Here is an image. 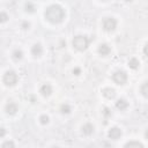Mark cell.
<instances>
[{"label":"cell","mask_w":148,"mask_h":148,"mask_svg":"<svg viewBox=\"0 0 148 148\" xmlns=\"http://www.w3.org/2000/svg\"><path fill=\"white\" fill-rule=\"evenodd\" d=\"M52 91H53V89H52V86H51L50 83H44V84H42L40 88H39V92H40L44 97L50 96V95L52 94Z\"/></svg>","instance_id":"cell-8"},{"label":"cell","mask_w":148,"mask_h":148,"mask_svg":"<svg viewBox=\"0 0 148 148\" xmlns=\"http://www.w3.org/2000/svg\"><path fill=\"white\" fill-rule=\"evenodd\" d=\"M1 148H15V146L12 140H7L1 145Z\"/></svg>","instance_id":"cell-20"},{"label":"cell","mask_w":148,"mask_h":148,"mask_svg":"<svg viewBox=\"0 0 148 148\" xmlns=\"http://www.w3.org/2000/svg\"><path fill=\"white\" fill-rule=\"evenodd\" d=\"M7 20H8V15H7L5 12H1V13H0V22H1V23H5Z\"/></svg>","instance_id":"cell-23"},{"label":"cell","mask_w":148,"mask_h":148,"mask_svg":"<svg viewBox=\"0 0 148 148\" xmlns=\"http://www.w3.org/2000/svg\"><path fill=\"white\" fill-rule=\"evenodd\" d=\"M118 25V21L112 17V16H108V17H104L103 21H102V27L105 31H113Z\"/></svg>","instance_id":"cell-3"},{"label":"cell","mask_w":148,"mask_h":148,"mask_svg":"<svg viewBox=\"0 0 148 148\" xmlns=\"http://www.w3.org/2000/svg\"><path fill=\"white\" fill-rule=\"evenodd\" d=\"M112 81L116 83V84H119V86H123L127 82V74L125 71H121V69H118L113 74H112Z\"/></svg>","instance_id":"cell-4"},{"label":"cell","mask_w":148,"mask_h":148,"mask_svg":"<svg viewBox=\"0 0 148 148\" xmlns=\"http://www.w3.org/2000/svg\"><path fill=\"white\" fill-rule=\"evenodd\" d=\"M52 148H59V147H57V146H53V147H52Z\"/></svg>","instance_id":"cell-29"},{"label":"cell","mask_w":148,"mask_h":148,"mask_svg":"<svg viewBox=\"0 0 148 148\" xmlns=\"http://www.w3.org/2000/svg\"><path fill=\"white\" fill-rule=\"evenodd\" d=\"M73 74H75V75L81 74V68H80V67H75V68H73Z\"/></svg>","instance_id":"cell-25"},{"label":"cell","mask_w":148,"mask_h":148,"mask_svg":"<svg viewBox=\"0 0 148 148\" xmlns=\"http://www.w3.org/2000/svg\"><path fill=\"white\" fill-rule=\"evenodd\" d=\"M143 54H145V56L148 58V43H147V44L143 46Z\"/></svg>","instance_id":"cell-26"},{"label":"cell","mask_w":148,"mask_h":148,"mask_svg":"<svg viewBox=\"0 0 148 148\" xmlns=\"http://www.w3.org/2000/svg\"><path fill=\"white\" fill-rule=\"evenodd\" d=\"M20 27H21V29H23V30H28V29L30 28V22H28V21H22Z\"/></svg>","instance_id":"cell-22"},{"label":"cell","mask_w":148,"mask_h":148,"mask_svg":"<svg viewBox=\"0 0 148 148\" xmlns=\"http://www.w3.org/2000/svg\"><path fill=\"white\" fill-rule=\"evenodd\" d=\"M44 16L46 18V21H49L52 24H57L62 22V20L65 18V10L60 5L53 3L50 5L45 12H44Z\"/></svg>","instance_id":"cell-1"},{"label":"cell","mask_w":148,"mask_h":148,"mask_svg":"<svg viewBox=\"0 0 148 148\" xmlns=\"http://www.w3.org/2000/svg\"><path fill=\"white\" fill-rule=\"evenodd\" d=\"M116 108L118 110H120V111H124V110H126L128 108V102L125 98H119L116 102Z\"/></svg>","instance_id":"cell-11"},{"label":"cell","mask_w":148,"mask_h":148,"mask_svg":"<svg viewBox=\"0 0 148 148\" xmlns=\"http://www.w3.org/2000/svg\"><path fill=\"white\" fill-rule=\"evenodd\" d=\"M110 52H111V47H110L108 44L104 43V44H101V45L98 46V53H99L101 56H103V57L109 56Z\"/></svg>","instance_id":"cell-10"},{"label":"cell","mask_w":148,"mask_h":148,"mask_svg":"<svg viewBox=\"0 0 148 148\" xmlns=\"http://www.w3.org/2000/svg\"><path fill=\"white\" fill-rule=\"evenodd\" d=\"M103 114H104L105 117H109V116H111V111H110L108 108H104V109H103Z\"/></svg>","instance_id":"cell-24"},{"label":"cell","mask_w":148,"mask_h":148,"mask_svg":"<svg viewBox=\"0 0 148 148\" xmlns=\"http://www.w3.org/2000/svg\"><path fill=\"white\" fill-rule=\"evenodd\" d=\"M49 120H50L49 116H46V114H42V116H39V123H40L42 125H46V124L49 123Z\"/></svg>","instance_id":"cell-21"},{"label":"cell","mask_w":148,"mask_h":148,"mask_svg":"<svg viewBox=\"0 0 148 148\" xmlns=\"http://www.w3.org/2000/svg\"><path fill=\"white\" fill-rule=\"evenodd\" d=\"M102 94H103V96L106 97L108 99H112V98H114V96H116V91H114V89H112V88H104V89L102 90Z\"/></svg>","instance_id":"cell-12"},{"label":"cell","mask_w":148,"mask_h":148,"mask_svg":"<svg viewBox=\"0 0 148 148\" xmlns=\"http://www.w3.org/2000/svg\"><path fill=\"white\" fill-rule=\"evenodd\" d=\"M145 138L148 140V128H147V130H146V132H145Z\"/></svg>","instance_id":"cell-28"},{"label":"cell","mask_w":148,"mask_h":148,"mask_svg":"<svg viewBox=\"0 0 148 148\" xmlns=\"http://www.w3.org/2000/svg\"><path fill=\"white\" fill-rule=\"evenodd\" d=\"M17 105L15 104V103H8L7 105H6V108H5V111L8 113V114H15L16 112H17Z\"/></svg>","instance_id":"cell-13"},{"label":"cell","mask_w":148,"mask_h":148,"mask_svg":"<svg viewBox=\"0 0 148 148\" xmlns=\"http://www.w3.org/2000/svg\"><path fill=\"white\" fill-rule=\"evenodd\" d=\"M35 9H36L35 3H32V2H25V5H24V10H25V12H28V13H34Z\"/></svg>","instance_id":"cell-19"},{"label":"cell","mask_w":148,"mask_h":148,"mask_svg":"<svg viewBox=\"0 0 148 148\" xmlns=\"http://www.w3.org/2000/svg\"><path fill=\"white\" fill-rule=\"evenodd\" d=\"M124 148H145L143 147V145L141 143V142H139V141H128L125 146H124Z\"/></svg>","instance_id":"cell-15"},{"label":"cell","mask_w":148,"mask_h":148,"mask_svg":"<svg viewBox=\"0 0 148 148\" xmlns=\"http://www.w3.org/2000/svg\"><path fill=\"white\" fill-rule=\"evenodd\" d=\"M17 80H18V76L14 71H7L2 77V82L6 86H14L17 82Z\"/></svg>","instance_id":"cell-5"},{"label":"cell","mask_w":148,"mask_h":148,"mask_svg":"<svg viewBox=\"0 0 148 148\" xmlns=\"http://www.w3.org/2000/svg\"><path fill=\"white\" fill-rule=\"evenodd\" d=\"M12 58H13V60H15V61L22 60V58H23V52H22V50H21V49H15V50L12 52Z\"/></svg>","instance_id":"cell-14"},{"label":"cell","mask_w":148,"mask_h":148,"mask_svg":"<svg viewBox=\"0 0 148 148\" xmlns=\"http://www.w3.org/2000/svg\"><path fill=\"white\" fill-rule=\"evenodd\" d=\"M108 135L112 140H118L121 136V130L119 127H111L108 132Z\"/></svg>","instance_id":"cell-6"},{"label":"cell","mask_w":148,"mask_h":148,"mask_svg":"<svg viewBox=\"0 0 148 148\" xmlns=\"http://www.w3.org/2000/svg\"><path fill=\"white\" fill-rule=\"evenodd\" d=\"M71 111H72V106H71L68 103H64V104H61V106H60V112H61V113L67 114V113H69Z\"/></svg>","instance_id":"cell-17"},{"label":"cell","mask_w":148,"mask_h":148,"mask_svg":"<svg viewBox=\"0 0 148 148\" xmlns=\"http://www.w3.org/2000/svg\"><path fill=\"white\" fill-rule=\"evenodd\" d=\"M139 65H140V62H139V60H138L136 58H131V59L128 60V66H130V68H132V69H136V68L139 67Z\"/></svg>","instance_id":"cell-16"},{"label":"cell","mask_w":148,"mask_h":148,"mask_svg":"<svg viewBox=\"0 0 148 148\" xmlns=\"http://www.w3.org/2000/svg\"><path fill=\"white\" fill-rule=\"evenodd\" d=\"M81 131H82V133H83L84 135L89 136V135H91V134L94 133V125H92L91 123H86V124L82 126Z\"/></svg>","instance_id":"cell-9"},{"label":"cell","mask_w":148,"mask_h":148,"mask_svg":"<svg viewBox=\"0 0 148 148\" xmlns=\"http://www.w3.org/2000/svg\"><path fill=\"white\" fill-rule=\"evenodd\" d=\"M140 92H141L142 96H145L146 98H148V81L141 84V87H140Z\"/></svg>","instance_id":"cell-18"},{"label":"cell","mask_w":148,"mask_h":148,"mask_svg":"<svg viewBox=\"0 0 148 148\" xmlns=\"http://www.w3.org/2000/svg\"><path fill=\"white\" fill-rule=\"evenodd\" d=\"M30 52H31V54H32L35 58H38V57H40V56L43 54V46H42L39 43H36V44H34V45L31 46Z\"/></svg>","instance_id":"cell-7"},{"label":"cell","mask_w":148,"mask_h":148,"mask_svg":"<svg viewBox=\"0 0 148 148\" xmlns=\"http://www.w3.org/2000/svg\"><path fill=\"white\" fill-rule=\"evenodd\" d=\"M72 43H73V46L77 51H84L86 49H88V46L90 44V39L84 35H77L73 38Z\"/></svg>","instance_id":"cell-2"},{"label":"cell","mask_w":148,"mask_h":148,"mask_svg":"<svg viewBox=\"0 0 148 148\" xmlns=\"http://www.w3.org/2000/svg\"><path fill=\"white\" fill-rule=\"evenodd\" d=\"M5 133H6V130L2 127V128H1V136H2V138L5 136Z\"/></svg>","instance_id":"cell-27"}]
</instances>
